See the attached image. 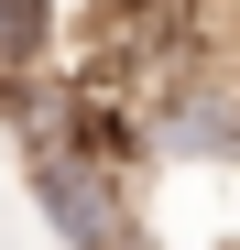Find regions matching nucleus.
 <instances>
[{
	"instance_id": "1",
	"label": "nucleus",
	"mask_w": 240,
	"mask_h": 250,
	"mask_svg": "<svg viewBox=\"0 0 240 250\" xmlns=\"http://www.w3.org/2000/svg\"><path fill=\"white\" fill-rule=\"evenodd\" d=\"M22 196L66 250H131V174L88 142H22Z\"/></svg>"
},
{
	"instance_id": "2",
	"label": "nucleus",
	"mask_w": 240,
	"mask_h": 250,
	"mask_svg": "<svg viewBox=\"0 0 240 250\" xmlns=\"http://www.w3.org/2000/svg\"><path fill=\"white\" fill-rule=\"evenodd\" d=\"M164 163H240V87L229 76H175L153 98V131H142Z\"/></svg>"
},
{
	"instance_id": "3",
	"label": "nucleus",
	"mask_w": 240,
	"mask_h": 250,
	"mask_svg": "<svg viewBox=\"0 0 240 250\" xmlns=\"http://www.w3.org/2000/svg\"><path fill=\"white\" fill-rule=\"evenodd\" d=\"M44 55H55V0H0V87L44 76Z\"/></svg>"
}]
</instances>
